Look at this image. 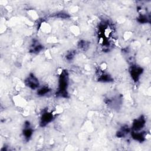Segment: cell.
Masks as SVG:
<instances>
[{"instance_id": "1", "label": "cell", "mask_w": 151, "mask_h": 151, "mask_svg": "<svg viewBox=\"0 0 151 151\" xmlns=\"http://www.w3.org/2000/svg\"><path fill=\"white\" fill-rule=\"evenodd\" d=\"M27 85L32 88H35L38 86V81L37 79L33 76H29L26 80Z\"/></svg>"}]
</instances>
